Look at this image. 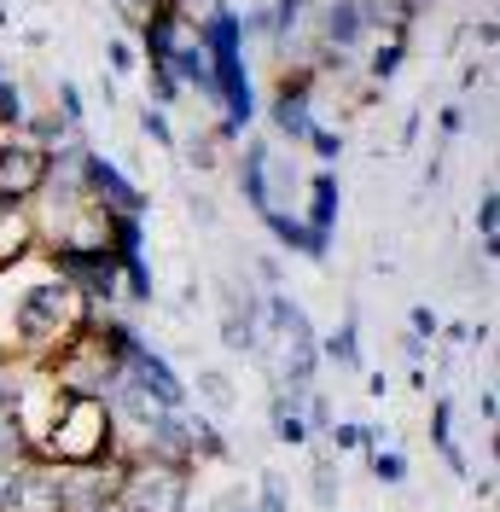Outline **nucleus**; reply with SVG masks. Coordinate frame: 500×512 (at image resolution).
<instances>
[{
	"label": "nucleus",
	"mask_w": 500,
	"mask_h": 512,
	"mask_svg": "<svg viewBox=\"0 0 500 512\" xmlns=\"http://www.w3.org/2000/svg\"><path fill=\"white\" fill-rule=\"evenodd\" d=\"M192 222H198V227H216V204H210V198H192Z\"/></svg>",
	"instance_id": "4c0bfd02"
},
{
	"label": "nucleus",
	"mask_w": 500,
	"mask_h": 512,
	"mask_svg": "<svg viewBox=\"0 0 500 512\" xmlns=\"http://www.w3.org/2000/svg\"><path fill=\"white\" fill-rule=\"evenodd\" d=\"M111 454H117V425H111L105 396H70L53 431L35 448V460H47L59 472H88V466H105Z\"/></svg>",
	"instance_id": "7ed1b4c3"
},
{
	"label": "nucleus",
	"mask_w": 500,
	"mask_h": 512,
	"mask_svg": "<svg viewBox=\"0 0 500 512\" xmlns=\"http://www.w3.org/2000/svg\"><path fill=\"white\" fill-rule=\"evenodd\" d=\"M140 134H146V140H157L163 152H175V146H181V140H175V123H169V111H157V105H146V111H140Z\"/></svg>",
	"instance_id": "c85d7f7f"
},
{
	"label": "nucleus",
	"mask_w": 500,
	"mask_h": 512,
	"mask_svg": "<svg viewBox=\"0 0 500 512\" xmlns=\"http://www.w3.org/2000/svg\"><path fill=\"white\" fill-rule=\"evenodd\" d=\"M82 192L99 198L111 216H140V210H146V192L134 187L111 158H99V152H82Z\"/></svg>",
	"instance_id": "0eeeda50"
},
{
	"label": "nucleus",
	"mask_w": 500,
	"mask_h": 512,
	"mask_svg": "<svg viewBox=\"0 0 500 512\" xmlns=\"http://www.w3.org/2000/svg\"><path fill=\"white\" fill-rule=\"evenodd\" d=\"M338 198H344V192H338V175H332V169H314L309 175V204H303L297 222L309 227V233H332V227H338Z\"/></svg>",
	"instance_id": "ddd939ff"
},
{
	"label": "nucleus",
	"mask_w": 500,
	"mask_h": 512,
	"mask_svg": "<svg viewBox=\"0 0 500 512\" xmlns=\"http://www.w3.org/2000/svg\"><path fill=\"white\" fill-rule=\"evenodd\" d=\"M105 59H111V76H134V70H140V47L123 41V35H111V41H105Z\"/></svg>",
	"instance_id": "7c9ffc66"
},
{
	"label": "nucleus",
	"mask_w": 500,
	"mask_h": 512,
	"mask_svg": "<svg viewBox=\"0 0 500 512\" xmlns=\"http://www.w3.org/2000/svg\"><path fill=\"white\" fill-rule=\"evenodd\" d=\"M181 41H187V12H181V0H163L152 12H140V47H146V59L163 64Z\"/></svg>",
	"instance_id": "9b49d317"
},
{
	"label": "nucleus",
	"mask_w": 500,
	"mask_h": 512,
	"mask_svg": "<svg viewBox=\"0 0 500 512\" xmlns=\"http://www.w3.org/2000/svg\"><path fill=\"white\" fill-rule=\"evenodd\" d=\"M30 251H41V245H35L30 210H6V216H0V274H12Z\"/></svg>",
	"instance_id": "2eb2a0df"
},
{
	"label": "nucleus",
	"mask_w": 500,
	"mask_h": 512,
	"mask_svg": "<svg viewBox=\"0 0 500 512\" xmlns=\"http://www.w3.org/2000/svg\"><path fill=\"white\" fill-rule=\"evenodd\" d=\"M402 53H407V35H390V41H378L373 59H367V76H373V82H390V76L402 70Z\"/></svg>",
	"instance_id": "a878e982"
},
{
	"label": "nucleus",
	"mask_w": 500,
	"mask_h": 512,
	"mask_svg": "<svg viewBox=\"0 0 500 512\" xmlns=\"http://www.w3.org/2000/svg\"><path fill=\"white\" fill-rule=\"evenodd\" d=\"M12 280H18V297H12V350H18V367H47L94 320V309L53 268L47 251H30L12 268Z\"/></svg>",
	"instance_id": "f257e3e1"
},
{
	"label": "nucleus",
	"mask_w": 500,
	"mask_h": 512,
	"mask_svg": "<svg viewBox=\"0 0 500 512\" xmlns=\"http://www.w3.org/2000/svg\"><path fill=\"white\" fill-rule=\"evenodd\" d=\"M47 373H53V384H59L64 396H105V390L117 384V373H123V361L111 355V344L99 338V326L88 320V326L47 361Z\"/></svg>",
	"instance_id": "20e7f679"
},
{
	"label": "nucleus",
	"mask_w": 500,
	"mask_h": 512,
	"mask_svg": "<svg viewBox=\"0 0 500 512\" xmlns=\"http://www.w3.org/2000/svg\"><path fill=\"white\" fill-rule=\"evenodd\" d=\"M437 128H442V134H460V128H466V111H460V105H448V111L437 117Z\"/></svg>",
	"instance_id": "e433bc0d"
},
{
	"label": "nucleus",
	"mask_w": 500,
	"mask_h": 512,
	"mask_svg": "<svg viewBox=\"0 0 500 512\" xmlns=\"http://www.w3.org/2000/svg\"><path fill=\"white\" fill-rule=\"evenodd\" d=\"M163 64L175 70V82H181V88H198L204 99H216V82H210V53L198 47V35H187V41H181Z\"/></svg>",
	"instance_id": "4468645a"
},
{
	"label": "nucleus",
	"mask_w": 500,
	"mask_h": 512,
	"mask_svg": "<svg viewBox=\"0 0 500 512\" xmlns=\"http://www.w3.org/2000/svg\"><path fill=\"white\" fill-rule=\"evenodd\" d=\"M123 268V286L134 303H152V268H146V256H134V262H117Z\"/></svg>",
	"instance_id": "c756f323"
},
{
	"label": "nucleus",
	"mask_w": 500,
	"mask_h": 512,
	"mask_svg": "<svg viewBox=\"0 0 500 512\" xmlns=\"http://www.w3.org/2000/svg\"><path fill=\"white\" fill-rule=\"evenodd\" d=\"M431 443H437V454L448 460V472L466 478V454H460V443H454V402H448V396L431 402Z\"/></svg>",
	"instance_id": "f3484780"
},
{
	"label": "nucleus",
	"mask_w": 500,
	"mask_h": 512,
	"mask_svg": "<svg viewBox=\"0 0 500 512\" xmlns=\"http://www.w3.org/2000/svg\"><path fill=\"white\" fill-rule=\"evenodd\" d=\"M262 222H268V233H274L280 245H291V251H303V256H326L332 251V233H309V227L297 222V216H285V210L262 216Z\"/></svg>",
	"instance_id": "dca6fc26"
},
{
	"label": "nucleus",
	"mask_w": 500,
	"mask_h": 512,
	"mask_svg": "<svg viewBox=\"0 0 500 512\" xmlns=\"http://www.w3.org/2000/svg\"><path fill=\"white\" fill-rule=\"evenodd\" d=\"M233 512H250V507H245V501H239V507H233Z\"/></svg>",
	"instance_id": "a19ab883"
},
{
	"label": "nucleus",
	"mask_w": 500,
	"mask_h": 512,
	"mask_svg": "<svg viewBox=\"0 0 500 512\" xmlns=\"http://www.w3.org/2000/svg\"><path fill=\"white\" fill-rule=\"evenodd\" d=\"M239 192L250 198L256 216H274V146L268 140H250L245 163H239Z\"/></svg>",
	"instance_id": "f8f14e48"
},
{
	"label": "nucleus",
	"mask_w": 500,
	"mask_h": 512,
	"mask_svg": "<svg viewBox=\"0 0 500 512\" xmlns=\"http://www.w3.org/2000/svg\"><path fill=\"white\" fill-rule=\"evenodd\" d=\"M407 332L431 344V338H437V332H442V315H437V309H431V303H413V326H407Z\"/></svg>",
	"instance_id": "f704fd0d"
},
{
	"label": "nucleus",
	"mask_w": 500,
	"mask_h": 512,
	"mask_svg": "<svg viewBox=\"0 0 500 512\" xmlns=\"http://www.w3.org/2000/svg\"><path fill=\"white\" fill-rule=\"evenodd\" d=\"M320 361H332V367H344V373H355V367H361V320H355V309H349L344 326L320 344Z\"/></svg>",
	"instance_id": "a211bd4d"
},
{
	"label": "nucleus",
	"mask_w": 500,
	"mask_h": 512,
	"mask_svg": "<svg viewBox=\"0 0 500 512\" xmlns=\"http://www.w3.org/2000/svg\"><path fill=\"white\" fill-rule=\"evenodd\" d=\"M326 443L338 448V454H361V448L373 454V448H378V437L367 431V425H361V419H332V431H326Z\"/></svg>",
	"instance_id": "5701e85b"
},
{
	"label": "nucleus",
	"mask_w": 500,
	"mask_h": 512,
	"mask_svg": "<svg viewBox=\"0 0 500 512\" xmlns=\"http://www.w3.org/2000/svg\"><path fill=\"white\" fill-rule=\"evenodd\" d=\"M128 6H134V12H152V6H163V0H128Z\"/></svg>",
	"instance_id": "ea45409f"
},
{
	"label": "nucleus",
	"mask_w": 500,
	"mask_h": 512,
	"mask_svg": "<svg viewBox=\"0 0 500 512\" xmlns=\"http://www.w3.org/2000/svg\"><path fill=\"white\" fill-rule=\"evenodd\" d=\"M477 233H483V262H495L500 256V192H495V181L483 187V198H477Z\"/></svg>",
	"instance_id": "aec40b11"
},
{
	"label": "nucleus",
	"mask_w": 500,
	"mask_h": 512,
	"mask_svg": "<svg viewBox=\"0 0 500 512\" xmlns=\"http://www.w3.org/2000/svg\"><path fill=\"white\" fill-rule=\"evenodd\" d=\"M198 47L210 53V82H216V105L227 111V134H245L256 123V99H250V76H245V24L239 12L216 0L210 18L198 24Z\"/></svg>",
	"instance_id": "f03ea898"
},
{
	"label": "nucleus",
	"mask_w": 500,
	"mask_h": 512,
	"mask_svg": "<svg viewBox=\"0 0 500 512\" xmlns=\"http://www.w3.org/2000/svg\"><path fill=\"white\" fill-rule=\"evenodd\" d=\"M117 512H192V472L163 460H128Z\"/></svg>",
	"instance_id": "39448f33"
},
{
	"label": "nucleus",
	"mask_w": 500,
	"mask_h": 512,
	"mask_svg": "<svg viewBox=\"0 0 500 512\" xmlns=\"http://www.w3.org/2000/svg\"><path fill=\"white\" fill-rule=\"evenodd\" d=\"M303 146H309L314 158H326V163H332V158H338V152H344V134H332V128H320V123H314V128H309V140H303Z\"/></svg>",
	"instance_id": "72a5a7b5"
},
{
	"label": "nucleus",
	"mask_w": 500,
	"mask_h": 512,
	"mask_svg": "<svg viewBox=\"0 0 500 512\" xmlns=\"http://www.w3.org/2000/svg\"><path fill=\"white\" fill-rule=\"evenodd\" d=\"M146 82H152V99H157V111H169V105L181 99V82H175V70H169V64L146 59ZM152 99H146V105H152Z\"/></svg>",
	"instance_id": "cd10ccee"
},
{
	"label": "nucleus",
	"mask_w": 500,
	"mask_h": 512,
	"mask_svg": "<svg viewBox=\"0 0 500 512\" xmlns=\"http://www.w3.org/2000/svg\"><path fill=\"white\" fill-rule=\"evenodd\" d=\"M314 507L320 512L338 507V466H332V454H314Z\"/></svg>",
	"instance_id": "bb28decb"
},
{
	"label": "nucleus",
	"mask_w": 500,
	"mask_h": 512,
	"mask_svg": "<svg viewBox=\"0 0 500 512\" xmlns=\"http://www.w3.org/2000/svg\"><path fill=\"white\" fill-rule=\"evenodd\" d=\"M41 187H47V152L18 134H0V204L24 210L30 198H41Z\"/></svg>",
	"instance_id": "423d86ee"
},
{
	"label": "nucleus",
	"mask_w": 500,
	"mask_h": 512,
	"mask_svg": "<svg viewBox=\"0 0 500 512\" xmlns=\"http://www.w3.org/2000/svg\"><path fill=\"white\" fill-rule=\"evenodd\" d=\"M274 437H280L285 448H309V425H303V408H291L285 396H274Z\"/></svg>",
	"instance_id": "4be33fe9"
},
{
	"label": "nucleus",
	"mask_w": 500,
	"mask_h": 512,
	"mask_svg": "<svg viewBox=\"0 0 500 512\" xmlns=\"http://www.w3.org/2000/svg\"><path fill=\"white\" fill-rule=\"evenodd\" d=\"M59 111H64V117H59L64 128L88 123V105H82V88H76V82H59Z\"/></svg>",
	"instance_id": "2f4dec72"
},
{
	"label": "nucleus",
	"mask_w": 500,
	"mask_h": 512,
	"mask_svg": "<svg viewBox=\"0 0 500 512\" xmlns=\"http://www.w3.org/2000/svg\"><path fill=\"white\" fill-rule=\"evenodd\" d=\"M227 140H233L227 128H204V134L187 146V158L198 163V169H221V163H227Z\"/></svg>",
	"instance_id": "393cba45"
},
{
	"label": "nucleus",
	"mask_w": 500,
	"mask_h": 512,
	"mask_svg": "<svg viewBox=\"0 0 500 512\" xmlns=\"http://www.w3.org/2000/svg\"><path fill=\"white\" fill-rule=\"evenodd\" d=\"M373 478L384 483V489H402L407 483V454L396 443H384V437H378V448H373Z\"/></svg>",
	"instance_id": "b1692460"
},
{
	"label": "nucleus",
	"mask_w": 500,
	"mask_h": 512,
	"mask_svg": "<svg viewBox=\"0 0 500 512\" xmlns=\"http://www.w3.org/2000/svg\"><path fill=\"white\" fill-rule=\"evenodd\" d=\"M268 117H274V128H280L291 146L309 140V128H314V70H285L280 88H274Z\"/></svg>",
	"instance_id": "6e6552de"
},
{
	"label": "nucleus",
	"mask_w": 500,
	"mask_h": 512,
	"mask_svg": "<svg viewBox=\"0 0 500 512\" xmlns=\"http://www.w3.org/2000/svg\"><path fill=\"white\" fill-rule=\"evenodd\" d=\"M367 41V18L355 0H326L320 6V59H349Z\"/></svg>",
	"instance_id": "1a4fd4ad"
},
{
	"label": "nucleus",
	"mask_w": 500,
	"mask_h": 512,
	"mask_svg": "<svg viewBox=\"0 0 500 512\" xmlns=\"http://www.w3.org/2000/svg\"><path fill=\"white\" fill-rule=\"evenodd\" d=\"M123 367H128V373H134L140 384H146V390H152V396L163 402V408H169V414H181V408L192 402V396H187V384H181V373H175V367H169V361H163L157 350H146V344H140V350L128 355Z\"/></svg>",
	"instance_id": "9d476101"
},
{
	"label": "nucleus",
	"mask_w": 500,
	"mask_h": 512,
	"mask_svg": "<svg viewBox=\"0 0 500 512\" xmlns=\"http://www.w3.org/2000/svg\"><path fill=\"white\" fill-rule=\"evenodd\" d=\"M402 355H407V361H413V367H425V355H431V344H425V338H413V332H407V338H402Z\"/></svg>",
	"instance_id": "c9c22d12"
},
{
	"label": "nucleus",
	"mask_w": 500,
	"mask_h": 512,
	"mask_svg": "<svg viewBox=\"0 0 500 512\" xmlns=\"http://www.w3.org/2000/svg\"><path fill=\"white\" fill-rule=\"evenodd\" d=\"M250 512H291V501H285V478L280 472H262V501Z\"/></svg>",
	"instance_id": "473e14b6"
},
{
	"label": "nucleus",
	"mask_w": 500,
	"mask_h": 512,
	"mask_svg": "<svg viewBox=\"0 0 500 512\" xmlns=\"http://www.w3.org/2000/svg\"><path fill=\"white\" fill-rule=\"evenodd\" d=\"M198 402L210 408V414H233L239 408V384L227 367H198Z\"/></svg>",
	"instance_id": "6ab92c4d"
},
{
	"label": "nucleus",
	"mask_w": 500,
	"mask_h": 512,
	"mask_svg": "<svg viewBox=\"0 0 500 512\" xmlns=\"http://www.w3.org/2000/svg\"><path fill=\"white\" fill-rule=\"evenodd\" d=\"M367 390H373L378 402H384V396H390V373H367Z\"/></svg>",
	"instance_id": "58836bf2"
},
{
	"label": "nucleus",
	"mask_w": 500,
	"mask_h": 512,
	"mask_svg": "<svg viewBox=\"0 0 500 512\" xmlns=\"http://www.w3.org/2000/svg\"><path fill=\"white\" fill-rule=\"evenodd\" d=\"M24 460H30V443H24V431H18L12 408H0V478H6V472H18Z\"/></svg>",
	"instance_id": "412c9836"
}]
</instances>
